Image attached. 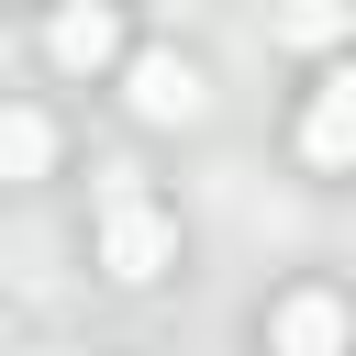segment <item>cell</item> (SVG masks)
Returning <instances> with one entry per match:
<instances>
[{"mask_svg": "<svg viewBox=\"0 0 356 356\" xmlns=\"http://www.w3.org/2000/svg\"><path fill=\"white\" fill-rule=\"evenodd\" d=\"M100 267H111L122 289H156V278L178 267V222L145 200V178H134V167H111V178H100Z\"/></svg>", "mask_w": 356, "mask_h": 356, "instance_id": "1", "label": "cell"}, {"mask_svg": "<svg viewBox=\"0 0 356 356\" xmlns=\"http://www.w3.org/2000/svg\"><path fill=\"white\" fill-rule=\"evenodd\" d=\"M345 345H356L345 289H278L267 300V356H345Z\"/></svg>", "mask_w": 356, "mask_h": 356, "instance_id": "2", "label": "cell"}, {"mask_svg": "<svg viewBox=\"0 0 356 356\" xmlns=\"http://www.w3.org/2000/svg\"><path fill=\"white\" fill-rule=\"evenodd\" d=\"M122 100H134L145 122H200V100H211V89H200V67H189L178 44H145V56L122 67Z\"/></svg>", "mask_w": 356, "mask_h": 356, "instance_id": "3", "label": "cell"}, {"mask_svg": "<svg viewBox=\"0 0 356 356\" xmlns=\"http://www.w3.org/2000/svg\"><path fill=\"white\" fill-rule=\"evenodd\" d=\"M300 167H323V178L356 167V67H334V78L300 100Z\"/></svg>", "mask_w": 356, "mask_h": 356, "instance_id": "4", "label": "cell"}, {"mask_svg": "<svg viewBox=\"0 0 356 356\" xmlns=\"http://www.w3.org/2000/svg\"><path fill=\"white\" fill-rule=\"evenodd\" d=\"M44 56H56L67 78L122 67V11H100V0H89V11H56V22H44Z\"/></svg>", "mask_w": 356, "mask_h": 356, "instance_id": "5", "label": "cell"}, {"mask_svg": "<svg viewBox=\"0 0 356 356\" xmlns=\"http://www.w3.org/2000/svg\"><path fill=\"white\" fill-rule=\"evenodd\" d=\"M33 178H56V122L33 100H0V189H33Z\"/></svg>", "mask_w": 356, "mask_h": 356, "instance_id": "6", "label": "cell"}, {"mask_svg": "<svg viewBox=\"0 0 356 356\" xmlns=\"http://www.w3.org/2000/svg\"><path fill=\"white\" fill-rule=\"evenodd\" d=\"M278 44H345V11H278Z\"/></svg>", "mask_w": 356, "mask_h": 356, "instance_id": "7", "label": "cell"}, {"mask_svg": "<svg viewBox=\"0 0 356 356\" xmlns=\"http://www.w3.org/2000/svg\"><path fill=\"white\" fill-rule=\"evenodd\" d=\"M11 356H44V345H11Z\"/></svg>", "mask_w": 356, "mask_h": 356, "instance_id": "8", "label": "cell"}]
</instances>
